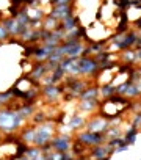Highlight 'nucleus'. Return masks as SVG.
<instances>
[{
  "instance_id": "nucleus-15",
  "label": "nucleus",
  "mask_w": 141,
  "mask_h": 160,
  "mask_svg": "<svg viewBox=\"0 0 141 160\" xmlns=\"http://www.w3.org/2000/svg\"><path fill=\"white\" fill-rule=\"evenodd\" d=\"M85 124H86V119L82 115H74L67 121V129L70 132H79L80 129H85Z\"/></svg>"
},
{
  "instance_id": "nucleus-29",
  "label": "nucleus",
  "mask_w": 141,
  "mask_h": 160,
  "mask_svg": "<svg viewBox=\"0 0 141 160\" xmlns=\"http://www.w3.org/2000/svg\"><path fill=\"white\" fill-rule=\"evenodd\" d=\"M20 8H22V6H20ZM20 8H19V6H13V5H10V8H8V16L13 17V19H16L17 14H19V11H20Z\"/></svg>"
},
{
  "instance_id": "nucleus-32",
  "label": "nucleus",
  "mask_w": 141,
  "mask_h": 160,
  "mask_svg": "<svg viewBox=\"0 0 141 160\" xmlns=\"http://www.w3.org/2000/svg\"><path fill=\"white\" fill-rule=\"evenodd\" d=\"M135 60L136 63H141V49H135Z\"/></svg>"
},
{
  "instance_id": "nucleus-8",
  "label": "nucleus",
  "mask_w": 141,
  "mask_h": 160,
  "mask_svg": "<svg viewBox=\"0 0 141 160\" xmlns=\"http://www.w3.org/2000/svg\"><path fill=\"white\" fill-rule=\"evenodd\" d=\"M108 127H110V121L102 118L100 115L91 118L85 124V130H89V132H105Z\"/></svg>"
},
{
  "instance_id": "nucleus-26",
  "label": "nucleus",
  "mask_w": 141,
  "mask_h": 160,
  "mask_svg": "<svg viewBox=\"0 0 141 160\" xmlns=\"http://www.w3.org/2000/svg\"><path fill=\"white\" fill-rule=\"evenodd\" d=\"M35 47H36V44H25V45H24V50H22V55H24V58H25V60H28V58H33Z\"/></svg>"
},
{
  "instance_id": "nucleus-30",
  "label": "nucleus",
  "mask_w": 141,
  "mask_h": 160,
  "mask_svg": "<svg viewBox=\"0 0 141 160\" xmlns=\"http://www.w3.org/2000/svg\"><path fill=\"white\" fill-rule=\"evenodd\" d=\"M124 151H129V146H127V145H119L118 148H114V154H118V152H124Z\"/></svg>"
},
{
  "instance_id": "nucleus-25",
  "label": "nucleus",
  "mask_w": 141,
  "mask_h": 160,
  "mask_svg": "<svg viewBox=\"0 0 141 160\" xmlns=\"http://www.w3.org/2000/svg\"><path fill=\"white\" fill-rule=\"evenodd\" d=\"M105 135H107L108 140H111V138H118V136H121V129L118 127V126L111 127V124H110V127L105 130Z\"/></svg>"
},
{
  "instance_id": "nucleus-13",
  "label": "nucleus",
  "mask_w": 141,
  "mask_h": 160,
  "mask_svg": "<svg viewBox=\"0 0 141 160\" xmlns=\"http://www.w3.org/2000/svg\"><path fill=\"white\" fill-rule=\"evenodd\" d=\"M80 101H96L99 99V85H88L79 96Z\"/></svg>"
},
{
  "instance_id": "nucleus-28",
  "label": "nucleus",
  "mask_w": 141,
  "mask_h": 160,
  "mask_svg": "<svg viewBox=\"0 0 141 160\" xmlns=\"http://www.w3.org/2000/svg\"><path fill=\"white\" fill-rule=\"evenodd\" d=\"M11 36H10V33L5 30V27L2 25V24H0V42H8V39H10Z\"/></svg>"
},
{
  "instance_id": "nucleus-3",
  "label": "nucleus",
  "mask_w": 141,
  "mask_h": 160,
  "mask_svg": "<svg viewBox=\"0 0 141 160\" xmlns=\"http://www.w3.org/2000/svg\"><path fill=\"white\" fill-rule=\"evenodd\" d=\"M77 64L80 69V77H89V79H97L99 72H100V66L99 61L96 60V57H79L77 58Z\"/></svg>"
},
{
  "instance_id": "nucleus-36",
  "label": "nucleus",
  "mask_w": 141,
  "mask_h": 160,
  "mask_svg": "<svg viewBox=\"0 0 141 160\" xmlns=\"http://www.w3.org/2000/svg\"><path fill=\"white\" fill-rule=\"evenodd\" d=\"M0 160H10V157H5V158H0Z\"/></svg>"
},
{
  "instance_id": "nucleus-33",
  "label": "nucleus",
  "mask_w": 141,
  "mask_h": 160,
  "mask_svg": "<svg viewBox=\"0 0 141 160\" xmlns=\"http://www.w3.org/2000/svg\"><path fill=\"white\" fill-rule=\"evenodd\" d=\"M10 3L13 5V6H24V3H22V0H10Z\"/></svg>"
},
{
  "instance_id": "nucleus-19",
  "label": "nucleus",
  "mask_w": 141,
  "mask_h": 160,
  "mask_svg": "<svg viewBox=\"0 0 141 160\" xmlns=\"http://www.w3.org/2000/svg\"><path fill=\"white\" fill-rule=\"evenodd\" d=\"M100 105V101L96 99V101H80L79 104V110L80 111H85V113H91L94 108H97Z\"/></svg>"
},
{
  "instance_id": "nucleus-6",
  "label": "nucleus",
  "mask_w": 141,
  "mask_h": 160,
  "mask_svg": "<svg viewBox=\"0 0 141 160\" xmlns=\"http://www.w3.org/2000/svg\"><path fill=\"white\" fill-rule=\"evenodd\" d=\"M72 141H74V136L70 135V133H57L49 145H50V149H52V151H57V152H69L70 148H72Z\"/></svg>"
},
{
  "instance_id": "nucleus-21",
  "label": "nucleus",
  "mask_w": 141,
  "mask_h": 160,
  "mask_svg": "<svg viewBox=\"0 0 141 160\" xmlns=\"http://www.w3.org/2000/svg\"><path fill=\"white\" fill-rule=\"evenodd\" d=\"M121 60L126 63V64H135L136 60H135V49H130V50H124L121 54Z\"/></svg>"
},
{
  "instance_id": "nucleus-5",
  "label": "nucleus",
  "mask_w": 141,
  "mask_h": 160,
  "mask_svg": "<svg viewBox=\"0 0 141 160\" xmlns=\"http://www.w3.org/2000/svg\"><path fill=\"white\" fill-rule=\"evenodd\" d=\"M136 36H138V33L135 30H129L127 33H122V35H118L116 33L114 36L108 38V41H114V47L118 50L124 52V50H130V49L135 47Z\"/></svg>"
},
{
  "instance_id": "nucleus-24",
  "label": "nucleus",
  "mask_w": 141,
  "mask_h": 160,
  "mask_svg": "<svg viewBox=\"0 0 141 160\" xmlns=\"http://www.w3.org/2000/svg\"><path fill=\"white\" fill-rule=\"evenodd\" d=\"M139 94H141V89L138 88V85H136L135 82H132L130 88L127 89V93H126V97H127V99H135V97H138Z\"/></svg>"
},
{
  "instance_id": "nucleus-10",
  "label": "nucleus",
  "mask_w": 141,
  "mask_h": 160,
  "mask_svg": "<svg viewBox=\"0 0 141 160\" xmlns=\"http://www.w3.org/2000/svg\"><path fill=\"white\" fill-rule=\"evenodd\" d=\"M47 74H49V71H47V66H45V61H35L33 66H32V71L27 74L35 83H39Z\"/></svg>"
},
{
  "instance_id": "nucleus-9",
  "label": "nucleus",
  "mask_w": 141,
  "mask_h": 160,
  "mask_svg": "<svg viewBox=\"0 0 141 160\" xmlns=\"http://www.w3.org/2000/svg\"><path fill=\"white\" fill-rule=\"evenodd\" d=\"M50 17L57 19L58 22H61L63 19L69 17V16H74V3L70 5H61V6H52L50 13H47Z\"/></svg>"
},
{
  "instance_id": "nucleus-2",
  "label": "nucleus",
  "mask_w": 141,
  "mask_h": 160,
  "mask_svg": "<svg viewBox=\"0 0 141 160\" xmlns=\"http://www.w3.org/2000/svg\"><path fill=\"white\" fill-rule=\"evenodd\" d=\"M57 133H58V132H57V124H55V123L45 121V123H42V124L35 126V138H33L32 146L42 148V146H45V145H49Z\"/></svg>"
},
{
  "instance_id": "nucleus-1",
  "label": "nucleus",
  "mask_w": 141,
  "mask_h": 160,
  "mask_svg": "<svg viewBox=\"0 0 141 160\" xmlns=\"http://www.w3.org/2000/svg\"><path fill=\"white\" fill-rule=\"evenodd\" d=\"M25 121L27 119L11 105L0 108V132L2 133H16L25 126Z\"/></svg>"
},
{
  "instance_id": "nucleus-23",
  "label": "nucleus",
  "mask_w": 141,
  "mask_h": 160,
  "mask_svg": "<svg viewBox=\"0 0 141 160\" xmlns=\"http://www.w3.org/2000/svg\"><path fill=\"white\" fill-rule=\"evenodd\" d=\"M28 145H25L24 141H19L17 145H16V152H14V157H16V160H19L20 157H24L27 154V151H28Z\"/></svg>"
},
{
  "instance_id": "nucleus-31",
  "label": "nucleus",
  "mask_w": 141,
  "mask_h": 160,
  "mask_svg": "<svg viewBox=\"0 0 141 160\" xmlns=\"http://www.w3.org/2000/svg\"><path fill=\"white\" fill-rule=\"evenodd\" d=\"M133 28H136L138 32L141 30V17H138V19H136V20L133 22Z\"/></svg>"
},
{
  "instance_id": "nucleus-14",
  "label": "nucleus",
  "mask_w": 141,
  "mask_h": 160,
  "mask_svg": "<svg viewBox=\"0 0 141 160\" xmlns=\"http://www.w3.org/2000/svg\"><path fill=\"white\" fill-rule=\"evenodd\" d=\"M80 17H75V16H69V17H66V19H63L61 22H60V28L66 33V32H70V30H74V28H79L80 27Z\"/></svg>"
},
{
  "instance_id": "nucleus-17",
  "label": "nucleus",
  "mask_w": 141,
  "mask_h": 160,
  "mask_svg": "<svg viewBox=\"0 0 141 160\" xmlns=\"http://www.w3.org/2000/svg\"><path fill=\"white\" fill-rule=\"evenodd\" d=\"M113 94H116V85L114 83H100L99 85V96H102L104 99H108Z\"/></svg>"
},
{
  "instance_id": "nucleus-7",
  "label": "nucleus",
  "mask_w": 141,
  "mask_h": 160,
  "mask_svg": "<svg viewBox=\"0 0 141 160\" xmlns=\"http://www.w3.org/2000/svg\"><path fill=\"white\" fill-rule=\"evenodd\" d=\"M64 91H66V86L61 83H47V85H42L41 91H39V94L42 97H45L47 102H57L60 99L61 94H64Z\"/></svg>"
},
{
  "instance_id": "nucleus-27",
  "label": "nucleus",
  "mask_w": 141,
  "mask_h": 160,
  "mask_svg": "<svg viewBox=\"0 0 141 160\" xmlns=\"http://www.w3.org/2000/svg\"><path fill=\"white\" fill-rule=\"evenodd\" d=\"M74 3V0H49L50 6H61V5H70Z\"/></svg>"
},
{
  "instance_id": "nucleus-35",
  "label": "nucleus",
  "mask_w": 141,
  "mask_h": 160,
  "mask_svg": "<svg viewBox=\"0 0 141 160\" xmlns=\"http://www.w3.org/2000/svg\"><path fill=\"white\" fill-rule=\"evenodd\" d=\"M111 157H104V158H99V160H110Z\"/></svg>"
},
{
  "instance_id": "nucleus-37",
  "label": "nucleus",
  "mask_w": 141,
  "mask_h": 160,
  "mask_svg": "<svg viewBox=\"0 0 141 160\" xmlns=\"http://www.w3.org/2000/svg\"><path fill=\"white\" fill-rule=\"evenodd\" d=\"M139 160H141V158H139Z\"/></svg>"
},
{
  "instance_id": "nucleus-16",
  "label": "nucleus",
  "mask_w": 141,
  "mask_h": 160,
  "mask_svg": "<svg viewBox=\"0 0 141 160\" xmlns=\"http://www.w3.org/2000/svg\"><path fill=\"white\" fill-rule=\"evenodd\" d=\"M19 138H20V141H24L25 145H32L33 138H35V124L27 126V127H22L20 133H19Z\"/></svg>"
},
{
  "instance_id": "nucleus-4",
  "label": "nucleus",
  "mask_w": 141,
  "mask_h": 160,
  "mask_svg": "<svg viewBox=\"0 0 141 160\" xmlns=\"http://www.w3.org/2000/svg\"><path fill=\"white\" fill-rule=\"evenodd\" d=\"M74 140L82 143L85 148H92V146H97V145H105L108 141L105 132H89V130H82L77 132Z\"/></svg>"
},
{
  "instance_id": "nucleus-22",
  "label": "nucleus",
  "mask_w": 141,
  "mask_h": 160,
  "mask_svg": "<svg viewBox=\"0 0 141 160\" xmlns=\"http://www.w3.org/2000/svg\"><path fill=\"white\" fill-rule=\"evenodd\" d=\"M45 118H47V116H45V111H44V110H36L30 119H32V123H33L35 126H38V124L45 123Z\"/></svg>"
},
{
  "instance_id": "nucleus-34",
  "label": "nucleus",
  "mask_w": 141,
  "mask_h": 160,
  "mask_svg": "<svg viewBox=\"0 0 141 160\" xmlns=\"http://www.w3.org/2000/svg\"><path fill=\"white\" fill-rule=\"evenodd\" d=\"M19 160H30V158H28V157H27V155H24V157H20V158H19Z\"/></svg>"
},
{
  "instance_id": "nucleus-20",
  "label": "nucleus",
  "mask_w": 141,
  "mask_h": 160,
  "mask_svg": "<svg viewBox=\"0 0 141 160\" xmlns=\"http://www.w3.org/2000/svg\"><path fill=\"white\" fill-rule=\"evenodd\" d=\"M58 25H60V22H58L57 19L50 17L49 14H45V17H44V20H42V28L53 32V30H57V27H58Z\"/></svg>"
},
{
  "instance_id": "nucleus-18",
  "label": "nucleus",
  "mask_w": 141,
  "mask_h": 160,
  "mask_svg": "<svg viewBox=\"0 0 141 160\" xmlns=\"http://www.w3.org/2000/svg\"><path fill=\"white\" fill-rule=\"evenodd\" d=\"M138 132H139V129H136V127L130 126V127L126 130L124 136H122L124 145H127V146H132V145H135V141H136V136H138Z\"/></svg>"
},
{
  "instance_id": "nucleus-11",
  "label": "nucleus",
  "mask_w": 141,
  "mask_h": 160,
  "mask_svg": "<svg viewBox=\"0 0 141 160\" xmlns=\"http://www.w3.org/2000/svg\"><path fill=\"white\" fill-rule=\"evenodd\" d=\"M113 154H114V149L105 143V145L92 146L91 151H89V158L91 160H99V158H104V157H111Z\"/></svg>"
},
{
  "instance_id": "nucleus-12",
  "label": "nucleus",
  "mask_w": 141,
  "mask_h": 160,
  "mask_svg": "<svg viewBox=\"0 0 141 160\" xmlns=\"http://www.w3.org/2000/svg\"><path fill=\"white\" fill-rule=\"evenodd\" d=\"M0 24L5 27V30L10 33L11 38H17V36H19V24L16 22V19L6 16V17L2 19V22H0Z\"/></svg>"
}]
</instances>
